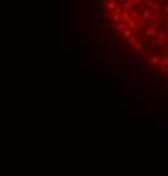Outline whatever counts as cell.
Returning a JSON list of instances; mask_svg holds the SVG:
<instances>
[{
    "instance_id": "1",
    "label": "cell",
    "mask_w": 168,
    "mask_h": 176,
    "mask_svg": "<svg viewBox=\"0 0 168 176\" xmlns=\"http://www.w3.org/2000/svg\"><path fill=\"white\" fill-rule=\"evenodd\" d=\"M107 51H109L110 54H116V56H119V54H121V51L117 49V46H116V44H112V42H109V44H107Z\"/></svg>"
},
{
    "instance_id": "2",
    "label": "cell",
    "mask_w": 168,
    "mask_h": 176,
    "mask_svg": "<svg viewBox=\"0 0 168 176\" xmlns=\"http://www.w3.org/2000/svg\"><path fill=\"white\" fill-rule=\"evenodd\" d=\"M131 5H132V0H124V7L126 9H131Z\"/></svg>"
},
{
    "instance_id": "3",
    "label": "cell",
    "mask_w": 168,
    "mask_h": 176,
    "mask_svg": "<svg viewBox=\"0 0 168 176\" xmlns=\"http://www.w3.org/2000/svg\"><path fill=\"white\" fill-rule=\"evenodd\" d=\"M90 61L94 64H99V56H90Z\"/></svg>"
},
{
    "instance_id": "4",
    "label": "cell",
    "mask_w": 168,
    "mask_h": 176,
    "mask_svg": "<svg viewBox=\"0 0 168 176\" xmlns=\"http://www.w3.org/2000/svg\"><path fill=\"white\" fill-rule=\"evenodd\" d=\"M158 61H160V58H151V59H149V64H158Z\"/></svg>"
},
{
    "instance_id": "5",
    "label": "cell",
    "mask_w": 168,
    "mask_h": 176,
    "mask_svg": "<svg viewBox=\"0 0 168 176\" xmlns=\"http://www.w3.org/2000/svg\"><path fill=\"white\" fill-rule=\"evenodd\" d=\"M114 27H116V31H122V29H124V24H122V22H121V24L117 22V24H116Z\"/></svg>"
},
{
    "instance_id": "6",
    "label": "cell",
    "mask_w": 168,
    "mask_h": 176,
    "mask_svg": "<svg viewBox=\"0 0 168 176\" xmlns=\"http://www.w3.org/2000/svg\"><path fill=\"white\" fill-rule=\"evenodd\" d=\"M107 9H109V10L116 9V4H114V2H109V4H107Z\"/></svg>"
},
{
    "instance_id": "7",
    "label": "cell",
    "mask_w": 168,
    "mask_h": 176,
    "mask_svg": "<svg viewBox=\"0 0 168 176\" xmlns=\"http://www.w3.org/2000/svg\"><path fill=\"white\" fill-rule=\"evenodd\" d=\"M112 21H114V22H119V12H116V14H114V17H112Z\"/></svg>"
},
{
    "instance_id": "8",
    "label": "cell",
    "mask_w": 168,
    "mask_h": 176,
    "mask_svg": "<svg viewBox=\"0 0 168 176\" xmlns=\"http://www.w3.org/2000/svg\"><path fill=\"white\" fill-rule=\"evenodd\" d=\"M124 37H131V31H129V29H126V31H124Z\"/></svg>"
}]
</instances>
